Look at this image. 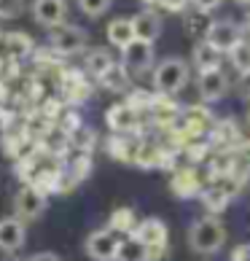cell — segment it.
Here are the masks:
<instances>
[{
  "instance_id": "1",
  "label": "cell",
  "mask_w": 250,
  "mask_h": 261,
  "mask_svg": "<svg viewBox=\"0 0 250 261\" xmlns=\"http://www.w3.org/2000/svg\"><path fill=\"white\" fill-rule=\"evenodd\" d=\"M226 243V226L220 224L218 216L197 218L188 229V245L199 256H213Z\"/></svg>"
},
{
  "instance_id": "2",
  "label": "cell",
  "mask_w": 250,
  "mask_h": 261,
  "mask_svg": "<svg viewBox=\"0 0 250 261\" xmlns=\"http://www.w3.org/2000/svg\"><path fill=\"white\" fill-rule=\"evenodd\" d=\"M188 84V62L180 57H167L153 67V89L161 97H172Z\"/></svg>"
},
{
  "instance_id": "3",
  "label": "cell",
  "mask_w": 250,
  "mask_h": 261,
  "mask_svg": "<svg viewBox=\"0 0 250 261\" xmlns=\"http://www.w3.org/2000/svg\"><path fill=\"white\" fill-rule=\"evenodd\" d=\"M134 240H140L143 245L148 248V258L159 261L161 256L167 253V240H170V229L161 218H146L137 221V226L132 231Z\"/></svg>"
},
{
  "instance_id": "4",
  "label": "cell",
  "mask_w": 250,
  "mask_h": 261,
  "mask_svg": "<svg viewBox=\"0 0 250 261\" xmlns=\"http://www.w3.org/2000/svg\"><path fill=\"white\" fill-rule=\"evenodd\" d=\"M121 67L129 75H143L153 67V43L146 41H132L121 51Z\"/></svg>"
},
{
  "instance_id": "5",
  "label": "cell",
  "mask_w": 250,
  "mask_h": 261,
  "mask_svg": "<svg viewBox=\"0 0 250 261\" xmlns=\"http://www.w3.org/2000/svg\"><path fill=\"white\" fill-rule=\"evenodd\" d=\"M205 41L213 46V49H218L220 54H229L234 49L237 41H242V27H239L237 22H232V19H218V22H213L207 27V35Z\"/></svg>"
},
{
  "instance_id": "6",
  "label": "cell",
  "mask_w": 250,
  "mask_h": 261,
  "mask_svg": "<svg viewBox=\"0 0 250 261\" xmlns=\"http://www.w3.org/2000/svg\"><path fill=\"white\" fill-rule=\"evenodd\" d=\"M121 237L110 229H97L86 237V253L94 261H116Z\"/></svg>"
},
{
  "instance_id": "7",
  "label": "cell",
  "mask_w": 250,
  "mask_h": 261,
  "mask_svg": "<svg viewBox=\"0 0 250 261\" xmlns=\"http://www.w3.org/2000/svg\"><path fill=\"white\" fill-rule=\"evenodd\" d=\"M43 210H46L43 191H38V189H33V186H24V189L16 191V197H14V216L22 221V224H24V221L41 218Z\"/></svg>"
},
{
  "instance_id": "8",
  "label": "cell",
  "mask_w": 250,
  "mask_h": 261,
  "mask_svg": "<svg viewBox=\"0 0 250 261\" xmlns=\"http://www.w3.org/2000/svg\"><path fill=\"white\" fill-rule=\"evenodd\" d=\"M84 46H86V33L81 30L78 24H60V27H54V33H51V49L57 54L70 57V54L84 51Z\"/></svg>"
},
{
  "instance_id": "9",
  "label": "cell",
  "mask_w": 250,
  "mask_h": 261,
  "mask_svg": "<svg viewBox=\"0 0 250 261\" xmlns=\"http://www.w3.org/2000/svg\"><path fill=\"white\" fill-rule=\"evenodd\" d=\"M105 121H108V127L116 135H129V132L137 129L140 113L134 108H129L127 102H116V105L108 108V113H105Z\"/></svg>"
},
{
  "instance_id": "10",
  "label": "cell",
  "mask_w": 250,
  "mask_h": 261,
  "mask_svg": "<svg viewBox=\"0 0 250 261\" xmlns=\"http://www.w3.org/2000/svg\"><path fill=\"white\" fill-rule=\"evenodd\" d=\"M67 3L65 0H33V19L43 27H60L65 24Z\"/></svg>"
},
{
  "instance_id": "11",
  "label": "cell",
  "mask_w": 250,
  "mask_h": 261,
  "mask_svg": "<svg viewBox=\"0 0 250 261\" xmlns=\"http://www.w3.org/2000/svg\"><path fill=\"white\" fill-rule=\"evenodd\" d=\"M27 240V229L16 216L0 218V250L3 253H16Z\"/></svg>"
},
{
  "instance_id": "12",
  "label": "cell",
  "mask_w": 250,
  "mask_h": 261,
  "mask_svg": "<svg viewBox=\"0 0 250 261\" xmlns=\"http://www.w3.org/2000/svg\"><path fill=\"white\" fill-rule=\"evenodd\" d=\"M197 89H199V94H202V100H205V102H215L220 97H226L229 79H226L224 70H205V73H199Z\"/></svg>"
},
{
  "instance_id": "13",
  "label": "cell",
  "mask_w": 250,
  "mask_h": 261,
  "mask_svg": "<svg viewBox=\"0 0 250 261\" xmlns=\"http://www.w3.org/2000/svg\"><path fill=\"white\" fill-rule=\"evenodd\" d=\"M132 30H134V41L153 43L161 35V16L153 8H143L140 14L132 16Z\"/></svg>"
},
{
  "instance_id": "14",
  "label": "cell",
  "mask_w": 250,
  "mask_h": 261,
  "mask_svg": "<svg viewBox=\"0 0 250 261\" xmlns=\"http://www.w3.org/2000/svg\"><path fill=\"white\" fill-rule=\"evenodd\" d=\"M191 62H194V67L199 73L205 70H220V62H224V54H220L218 49H213L207 41H199L194 46V54H191Z\"/></svg>"
},
{
  "instance_id": "15",
  "label": "cell",
  "mask_w": 250,
  "mask_h": 261,
  "mask_svg": "<svg viewBox=\"0 0 250 261\" xmlns=\"http://www.w3.org/2000/svg\"><path fill=\"white\" fill-rule=\"evenodd\" d=\"M170 186H172V191H175L178 197H183V199L202 194V183H199V175L194 170H178Z\"/></svg>"
},
{
  "instance_id": "16",
  "label": "cell",
  "mask_w": 250,
  "mask_h": 261,
  "mask_svg": "<svg viewBox=\"0 0 250 261\" xmlns=\"http://www.w3.org/2000/svg\"><path fill=\"white\" fill-rule=\"evenodd\" d=\"M108 41L116 46V49H127V46L134 41V30H132V19L127 16H119L113 19V22L108 24Z\"/></svg>"
},
{
  "instance_id": "17",
  "label": "cell",
  "mask_w": 250,
  "mask_h": 261,
  "mask_svg": "<svg viewBox=\"0 0 250 261\" xmlns=\"http://www.w3.org/2000/svg\"><path fill=\"white\" fill-rule=\"evenodd\" d=\"M113 65H116V60H113V54L108 49H92L89 54H86V62H84L86 73L94 75V79H102Z\"/></svg>"
},
{
  "instance_id": "18",
  "label": "cell",
  "mask_w": 250,
  "mask_h": 261,
  "mask_svg": "<svg viewBox=\"0 0 250 261\" xmlns=\"http://www.w3.org/2000/svg\"><path fill=\"white\" fill-rule=\"evenodd\" d=\"M202 205L207 207V213H213V216H218V213H224L226 207H229V202H232V197L226 194L224 189L218 186H207V189H202Z\"/></svg>"
},
{
  "instance_id": "19",
  "label": "cell",
  "mask_w": 250,
  "mask_h": 261,
  "mask_svg": "<svg viewBox=\"0 0 250 261\" xmlns=\"http://www.w3.org/2000/svg\"><path fill=\"white\" fill-rule=\"evenodd\" d=\"M134 226H137V216H134L132 207H116L110 213V231H116V234H132Z\"/></svg>"
},
{
  "instance_id": "20",
  "label": "cell",
  "mask_w": 250,
  "mask_h": 261,
  "mask_svg": "<svg viewBox=\"0 0 250 261\" xmlns=\"http://www.w3.org/2000/svg\"><path fill=\"white\" fill-rule=\"evenodd\" d=\"M116 261H151V258H148V248L143 245L140 240H134L129 234V237H124L121 243H119Z\"/></svg>"
},
{
  "instance_id": "21",
  "label": "cell",
  "mask_w": 250,
  "mask_h": 261,
  "mask_svg": "<svg viewBox=\"0 0 250 261\" xmlns=\"http://www.w3.org/2000/svg\"><path fill=\"white\" fill-rule=\"evenodd\" d=\"M229 62H232V67L239 70L242 75L250 73V38H242V41L234 43V49L229 51Z\"/></svg>"
},
{
  "instance_id": "22",
  "label": "cell",
  "mask_w": 250,
  "mask_h": 261,
  "mask_svg": "<svg viewBox=\"0 0 250 261\" xmlns=\"http://www.w3.org/2000/svg\"><path fill=\"white\" fill-rule=\"evenodd\" d=\"M129 79H132V75L116 62V65H113L110 70L100 79V84H102V86H108L110 92H127V89H129Z\"/></svg>"
},
{
  "instance_id": "23",
  "label": "cell",
  "mask_w": 250,
  "mask_h": 261,
  "mask_svg": "<svg viewBox=\"0 0 250 261\" xmlns=\"http://www.w3.org/2000/svg\"><path fill=\"white\" fill-rule=\"evenodd\" d=\"M232 159H234V172H239V175H250V140L239 143V146L232 151Z\"/></svg>"
},
{
  "instance_id": "24",
  "label": "cell",
  "mask_w": 250,
  "mask_h": 261,
  "mask_svg": "<svg viewBox=\"0 0 250 261\" xmlns=\"http://www.w3.org/2000/svg\"><path fill=\"white\" fill-rule=\"evenodd\" d=\"M3 41H6V49H11V54H16V57H22L33 49L30 35H24V33H11V35H6Z\"/></svg>"
},
{
  "instance_id": "25",
  "label": "cell",
  "mask_w": 250,
  "mask_h": 261,
  "mask_svg": "<svg viewBox=\"0 0 250 261\" xmlns=\"http://www.w3.org/2000/svg\"><path fill=\"white\" fill-rule=\"evenodd\" d=\"M213 140L220 143V146H229V143H234L237 140V127H234V121H220L213 127Z\"/></svg>"
},
{
  "instance_id": "26",
  "label": "cell",
  "mask_w": 250,
  "mask_h": 261,
  "mask_svg": "<svg viewBox=\"0 0 250 261\" xmlns=\"http://www.w3.org/2000/svg\"><path fill=\"white\" fill-rule=\"evenodd\" d=\"M186 24H188V33L191 35H207V27L213 24V22L207 19V14L197 11V14H188L186 16Z\"/></svg>"
},
{
  "instance_id": "27",
  "label": "cell",
  "mask_w": 250,
  "mask_h": 261,
  "mask_svg": "<svg viewBox=\"0 0 250 261\" xmlns=\"http://www.w3.org/2000/svg\"><path fill=\"white\" fill-rule=\"evenodd\" d=\"M110 3H113V0H78L81 11H84L86 16H92V19L102 16V14L110 8Z\"/></svg>"
},
{
  "instance_id": "28",
  "label": "cell",
  "mask_w": 250,
  "mask_h": 261,
  "mask_svg": "<svg viewBox=\"0 0 250 261\" xmlns=\"http://www.w3.org/2000/svg\"><path fill=\"white\" fill-rule=\"evenodd\" d=\"M24 8V0H0V19H16Z\"/></svg>"
},
{
  "instance_id": "29",
  "label": "cell",
  "mask_w": 250,
  "mask_h": 261,
  "mask_svg": "<svg viewBox=\"0 0 250 261\" xmlns=\"http://www.w3.org/2000/svg\"><path fill=\"white\" fill-rule=\"evenodd\" d=\"M191 3L197 6V11H202V14H210L213 8H218L224 0H191Z\"/></svg>"
},
{
  "instance_id": "30",
  "label": "cell",
  "mask_w": 250,
  "mask_h": 261,
  "mask_svg": "<svg viewBox=\"0 0 250 261\" xmlns=\"http://www.w3.org/2000/svg\"><path fill=\"white\" fill-rule=\"evenodd\" d=\"M186 3H188V0H161L159 6H164L167 11H183Z\"/></svg>"
},
{
  "instance_id": "31",
  "label": "cell",
  "mask_w": 250,
  "mask_h": 261,
  "mask_svg": "<svg viewBox=\"0 0 250 261\" xmlns=\"http://www.w3.org/2000/svg\"><path fill=\"white\" fill-rule=\"evenodd\" d=\"M27 261H62L57 253H51V250H41V253H35V256H30Z\"/></svg>"
},
{
  "instance_id": "32",
  "label": "cell",
  "mask_w": 250,
  "mask_h": 261,
  "mask_svg": "<svg viewBox=\"0 0 250 261\" xmlns=\"http://www.w3.org/2000/svg\"><path fill=\"white\" fill-rule=\"evenodd\" d=\"M239 89H242L245 100H250V73H247V75H242V84H239Z\"/></svg>"
},
{
  "instance_id": "33",
  "label": "cell",
  "mask_w": 250,
  "mask_h": 261,
  "mask_svg": "<svg viewBox=\"0 0 250 261\" xmlns=\"http://www.w3.org/2000/svg\"><path fill=\"white\" fill-rule=\"evenodd\" d=\"M242 30L250 35V11H247V14H245V19H242Z\"/></svg>"
},
{
  "instance_id": "34",
  "label": "cell",
  "mask_w": 250,
  "mask_h": 261,
  "mask_svg": "<svg viewBox=\"0 0 250 261\" xmlns=\"http://www.w3.org/2000/svg\"><path fill=\"white\" fill-rule=\"evenodd\" d=\"M143 3H148V6H159L161 0H143Z\"/></svg>"
},
{
  "instance_id": "35",
  "label": "cell",
  "mask_w": 250,
  "mask_h": 261,
  "mask_svg": "<svg viewBox=\"0 0 250 261\" xmlns=\"http://www.w3.org/2000/svg\"><path fill=\"white\" fill-rule=\"evenodd\" d=\"M234 3H239V6H250V0H234Z\"/></svg>"
},
{
  "instance_id": "36",
  "label": "cell",
  "mask_w": 250,
  "mask_h": 261,
  "mask_svg": "<svg viewBox=\"0 0 250 261\" xmlns=\"http://www.w3.org/2000/svg\"><path fill=\"white\" fill-rule=\"evenodd\" d=\"M247 121H250V113H247Z\"/></svg>"
}]
</instances>
